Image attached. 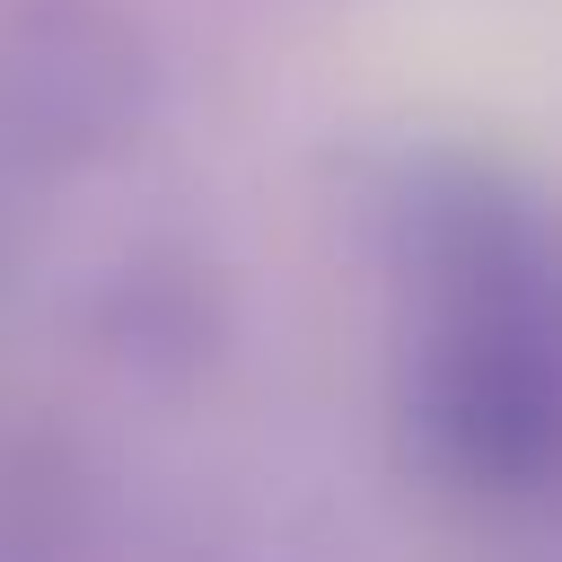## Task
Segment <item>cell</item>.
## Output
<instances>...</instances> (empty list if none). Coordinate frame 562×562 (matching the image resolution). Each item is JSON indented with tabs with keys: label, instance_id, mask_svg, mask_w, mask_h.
Here are the masks:
<instances>
[{
	"label": "cell",
	"instance_id": "obj_1",
	"mask_svg": "<svg viewBox=\"0 0 562 562\" xmlns=\"http://www.w3.org/2000/svg\"><path fill=\"white\" fill-rule=\"evenodd\" d=\"M430 430L457 474L527 492L562 465V369L527 316L483 307L448 334L430 369Z\"/></svg>",
	"mask_w": 562,
	"mask_h": 562
}]
</instances>
